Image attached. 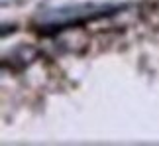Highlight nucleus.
<instances>
[{
    "label": "nucleus",
    "instance_id": "f257e3e1",
    "mask_svg": "<svg viewBox=\"0 0 159 146\" xmlns=\"http://www.w3.org/2000/svg\"><path fill=\"white\" fill-rule=\"evenodd\" d=\"M6 59H10V63H18L16 71H20L24 67H28L34 59H38V50L32 46H18L14 51H10V56Z\"/></svg>",
    "mask_w": 159,
    "mask_h": 146
}]
</instances>
